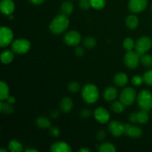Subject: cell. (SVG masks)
<instances>
[{
    "instance_id": "obj_42",
    "label": "cell",
    "mask_w": 152,
    "mask_h": 152,
    "mask_svg": "<svg viewBox=\"0 0 152 152\" xmlns=\"http://www.w3.org/2000/svg\"><path fill=\"white\" fill-rule=\"evenodd\" d=\"M28 1H29L30 2L32 3V4L38 5V4H42V3L45 1V0H28Z\"/></svg>"
},
{
    "instance_id": "obj_40",
    "label": "cell",
    "mask_w": 152,
    "mask_h": 152,
    "mask_svg": "<svg viewBox=\"0 0 152 152\" xmlns=\"http://www.w3.org/2000/svg\"><path fill=\"white\" fill-rule=\"evenodd\" d=\"M129 121L132 123H137V113L133 112L129 114Z\"/></svg>"
},
{
    "instance_id": "obj_35",
    "label": "cell",
    "mask_w": 152,
    "mask_h": 152,
    "mask_svg": "<svg viewBox=\"0 0 152 152\" xmlns=\"http://www.w3.org/2000/svg\"><path fill=\"white\" fill-rule=\"evenodd\" d=\"M143 82H144L143 77H141V76H139V75L134 76V77H133V78H132V84L135 86H141Z\"/></svg>"
},
{
    "instance_id": "obj_26",
    "label": "cell",
    "mask_w": 152,
    "mask_h": 152,
    "mask_svg": "<svg viewBox=\"0 0 152 152\" xmlns=\"http://www.w3.org/2000/svg\"><path fill=\"white\" fill-rule=\"evenodd\" d=\"M0 111L3 114H12L13 111V108L12 106V104L9 102H4L3 101L0 102Z\"/></svg>"
},
{
    "instance_id": "obj_24",
    "label": "cell",
    "mask_w": 152,
    "mask_h": 152,
    "mask_svg": "<svg viewBox=\"0 0 152 152\" xmlns=\"http://www.w3.org/2000/svg\"><path fill=\"white\" fill-rule=\"evenodd\" d=\"M99 152H116L115 146L111 142H103L98 147Z\"/></svg>"
},
{
    "instance_id": "obj_27",
    "label": "cell",
    "mask_w": 152,
    "mask_h": 152,
    "mask_svg": "<svg viewBox=\"0 0 152 152\" xmlns=\"http://www.w3.org/2000/svg\"><path fill=\"white\" fill-rule=\"evenodd\" d=\"M149 120V117L147 113V111L142 110V111L137 112V123L140 124H145L148 123Z\"/></svg>"
},
{
    "instance_id": "obj_4",
    "label": "cell",
    "mask_w": 152,
    "mask_h": 152,
    "mask_svg": "<svg viewBox=\"0 0 152 152\" xmlns=\"http://www.w3.org/2000/svg\"><path fill=\"white\" fill-rule=\"evenodd\" d=\"M12 50L18 54H24L31 49V43L26 39H17L12 42Z\"/></svg>"
},
{
    "instance_id": "obj_30",
    "label": "cell",
    "mask_w": 152,
    "mask_h": 152,
    "mask_svg": "<svg viewBox=\"0 0 152 152\" xmlns=\"http://www.w3.org/2000/svg\"><path fill=\"white\" fill-rule=\"evenodd\" d=\"M91 6L96 10H101L106 4L105 0H90Z\"/></svg>"
},
{
    "instance_id": "obj_28",
    "label": "cell",
    "mask_w": 152,
    "mask_h": 152,
    "mask_svg": "<svg viewBox=\"0 0 152 152\" xmlns=\"http://www.w3.org/2000/svg\"><path fill=\"white\" fill-rule=\"evenodd\" d=\"M125 106H126V105H125L120 100L115 101V102H114L111 105V109L114 112L119 114V113L123 112V111L125 110Z\"/></svg>"
},
{
    "instance_id": "obj_41",
    "label": "cell",
    "mask_w": 152,
    "mask_h": 152,
    "mask_svg": "<svg viewBox=\"0 0 152 152\" xmlns=\"http://www.w3.org/2000/svg\"><path fill=\"white\" fill-rule=\"evenodd\" d=\"M75 54L77 56H82L84 54V49L82 47H77L75 49Z\"/></svg>"
},
{
    "instance_id": "obj_44",
    "label": "cell",
    "mask_w": 152,
    "mask_h": 152,
    "mask_svg": "<svg viewBox=\"0 0 152 152\" xmlns=\"http://www.w3.org/2000/svg\"><path fill=\"white\" fill-rule=\"evenodd\" d=\"M59 112L58 111H52L51 114H50V117H52V118H56V117L59 116Z\"/></svg>"
},
{
    "instance_id": "obj_17",
    "label": "cell",
    "mask_w": 152,
    "mask_h": 152,
    "mask_svg": "<svg viewBox=\"0 0 152 152\" xmlns=\"http://www.w3.org/2000/svg\"><path fill=\"white\" fill-rule=\"evenodd\" d=\"M74 107L73 100L68 96L62 98L60 102V109L64 113H69Z\"/></svg>"
},
{
    "instance_id": "obj_25",
    "label": "cell",
    "mask_w": 152,
    "mask_h": 152,
    "mask_svg": "<svg viewBox=\"0 0 152 152\" xmlns=\"http://www.w3.org/2000/svg\"><path fill=\"white\" fill-rule=\"evenodd\" d=\"M8 148L11 152H20L23 149L22 144L17 140H10L8 143Z\"/></svg>"
},
{
    "instance_id": "obj_10",
    "label": "cell",
    "mask_w": 152,
    "mask_h": 152,
    "mask_svg": "<svg viewBox=\"0 0 152 152\" xmlns=\"http://www.w3.org/2000/svg\"><path fill=\"white\" fill-rule=\"evenodd\" d=\"M108 129L113 136L118 137L125 134V125L117 120H112L108 124Z\"/></svg>"
},
{
    "instance_id": "obj_14",
    "label": "cell",
    "mask_w": 152,
    "mask_h": 152,
    "mask_svg": "<svg viewBox=\"0 0 152 152\" xmlns=\"http://www.w3.org/2000/svg\"><path fill=\"white\" fill-rule=\"evenodd\" d=\"M0 9L3 14H12L15 9V4L13 0H1L0 3Z\"/></svg>"
},
{
    "instance_id": "obj_9",
    "label": "cell",
    "mask_w": 152,
    "mask_h": 152,
    "mask_svg": "<svg viewBox=\"0 0 152 152\" xmlns=\"http://www.w3.org/2000/svg\"><path fill=\"white\" fill-rule=\"evenodd\" d=\"M81 35L76 31H71L64 36V42L69 46H77L81 42Z\"/></svg>"
},
{
    "instance_id": "obj_8",
    "label": "cell",
    "mask_w": 152,
    "mask_h": 152,
    "mask_svg": "<svg viewBox=\"0 0 152 152\" xmlns=\"http://www.w3.org/2000/svg\"><path fill=\"white\" fill-rule=\"evenodd\" d=\"M13 38V33L11 29L5 26H1L0 28V46L4 48L12 42Z\"/></svg>"
},
{
    "instance_id": "obj_38",
    "label": "cell",
    "mask_w": 152,
    "mask_h": 152,
    "mask_svg": "<svg viewBox=\"0 0 152 152\" xmlns=\"http://www.w3.org/2000/svg\"><path fill=\"white\" fill-rule=\"evenodd\" d=\"M96 139L99 141H102L103 140H105V138L106 137V132L104 130H100L97 132L96 136Z\"/></svg>"
},
{
    "instance_id": "obj_31",
    "label": "cell",
    "mask_w": 152,
    "mask_h": 152,
    "mask_svg": "<svg viewBox=\"0 0 152 152\" xmlns=\"http://www.w3.org/2000/svg\"><path fill=\"white\" fill-rule=\"evenodd\" d=\"M140 62L145 67L152 66V56L150 54H143L140 57Z\"/></svg>"
},
{
    "instance_id": "obj_39",
    "label": "cell",
    "mask_w": 152,
    "mask_h": 152,
    "mask_svg": "<svg viewBox=\"0 0 152 152\" xmlns=\"http://www.w3.org/2000/svg\"><path fill=\"white\" fill-rule=\"evenodd\" d=\"M91 115V111L89 109H83L80 111V116L83 118H88Z\"/></svg>"
},
{
    "instance_id": "obj_16",
    "label": "cell",
    "mask_w": 152,
    "mask_h": 152,
    "mask_svg": "<svg viewBox=\"0 0 152 152\" xmlns=\"http://www.w3.org/2000/svg\"><path fill=\"white\" fill-rule=\"evenodd\" d=\"M118 95L117 89L113 86L106 88L103 92V97L106 101H113L117 98Z\"/></svg>"
},
{
    "instance_id": "obj_12",
    "label": "cell",
    "mask_w": 152,
    "mask_h": 152,
    "mask_svg": "<svg viewBox=\"0 0 152 152\" xmlns=\"http://www.w3.org/2000/svg\"><path fill=\"white\" fill-rule=\"evenodd\" d=\"M94 116L96 121L101 124H105L108 123L110 119V114L105 108L99 107L94 111Z\"/></svg>"
},
{
    "instance_id": "obj_21",
    "label": "cell",
    "mask_w": 152,
    "mask_h": 152,
    "mask_svg": "<svg viewBox=\"0 0 152 152\" xmlns=\"http://www.w3.org/2000/svg\"><path fill=\"white\" fill-rule=\"evenodd\" d=\"M11 50H4L1 54V61L4 65H8L13 60L14 55Z\"/></svg>"
},
{
    "instance_id": "obj_2",
    "label": "cell",
    "mask_w": 152,
    "mask_h": 152,
    "mask_svg": "<svg viewBox=\"0 0 152 152\" xmlns=\"http://www.w3.org/2000/svg\"><path fill=\"white\" fill-rule=\"evenodd\" d=\"M99 96V89L95 85L87 84L82 90V97L86 102L88 104L95 103Z\"/></svg>"
},
{
    "instance_id": "obj_36",
    "label": "cell",
    "mask_w": 152,
    "mask_h": 152,
    "mask_svg": "<svg viewBox=\"0 0 152 152\" xmlns=\"http://www.w3.org/2000/svg\"><path fill=\"white\" fill-rule=\"evenodd\" d=\"M80 7L82 10H88L90 7H91V6L90 0H80Z\"/></svg>"
},
{
    "instance_id": "obj_29",
    "label": "cell",
    "mask_w": 152,
    "mask_h": 152,
    "mask_svg": "<svg viewBox=\"0 0 152 152\" xmlns=\"http://www.w3.org/2000/svg\"><path fill=\"white\" fill-rule=\"evenodd\" d=\"M123 48L129 51V50H132L134 48L135 42L133 40V39L131 38V37H127V38H126L123 40Z\"/></svg>"
},
{
    "instance_id": "obj_23",
    "label": "cell",
    "mask_w": 152,
    "mask_h": 152,
    "mask_svg": "<svg viewBox=\"0 0 152 152\" xmlns=\"http://www.w3.org/2000/svg\"><path fill=\"white\" fill-rule=\"evenodd\" d=\"M74 10V5L72 3L69 1H65L62 2V5H61V11L63 14L65 15H69Z\"/></svg>"
},
{
    "instance_id": "obj_3",
    "label": "cell",
    "mask_w": 152,
    "mask_h": 152,
    "mask_svg": "<svg viewBox=\"0 0 152 152\" xmlns=\"http://www.w3.org/2000/svg\"><path fill=\"white\" fill-rule=\"evenodd\" d=\"M137 103L141 110L150 111L152 108V94L148 90L144 89L137 96Z\"/></svg>"
},
{
    "instance_id": "obj_11",
    "label": "cell",
    "mask_w": 152,
    "mask_h": 152,
    "mask_svg": "<svg viewBox=\"0 0 152 152\" xmlns=\"http://www.w3.org/2000/svg\"><path fill=\"white\" fill-rule=\"evenodd\" d=\"M147 0H129V9L133 13H140L147 7Z\"/></svg>"
},
{
    "instance_id": "obj_18",
    "label": "cell",
    "mask_w": 152,
    "mask_h": 152,
    "mask_svg": "<svg viewBox=\"0 0 152 152\" xmlns=\"http://www.w3.org/2000/svg\"><path fill=\"white\" fill-rule=\"evenodd\" d=\"M128 81H129V78H128L127 74L125 73H117L114 77V82L115 85L120 87H123L126 86L128 83Z\"/></svg>"
},
{
    "instance_id": "obj_34",
    "label": "cell",
    "mask_w": 152,
    "mask_h": 152,
    "mask_svg": "<svg viewBox=\"0 0 152 152\" xmlns=\"http://www.w3.org/2000/svg\"><path fill=\"white\" fill-rule=\"evenodd\" d=\"M80 88V86L77 82H71L68 84V89L71 93H76L78 91Z\"/></svg>"
},
{
    "instance_id": "obj_33",
    "label": "cell",
    "mask_w": 152,
    "mask_h": 152,
    "mask_svg": "<svg viewBox=\"0 0 152 152\" xmlns=\"http://www.w3.org/2000/svg\"><path fill=\"white\" fill-rule=\"evenodd\" d=\"M142 77L145 84L148 86H152V69L147 71Z\"/></svg>"
},
{
    "instance_id": "obj_48",
    "label": "cell",
    "mask_w": 152,
    "mask_h": 152,
    "mask_svg": "<svg viewBox=\"0 0 152 152\" xmlns=\"http://www.w3.org/2000/svg\"><path fill=\"white\" fill-rule=\"evenodd\" d=\"M8 17H9V19H13V16H12V15L11 14H10V15H8Z\"/></svg>"
},
{
    "instance_id": "obj_45",
    "label": "cell",
    "mask_w": 152,
    "mask_h": 152,
    "mask_svg": "<svg viewBox=\"0 0 152 152\" xmlns=\"http://www.w3.org/2000/svg\"><path fill=\"white\" fill-rule=\"evenodd\" d=\"M80 152H90L91 150L88 148H83L80 150Z\"/></svg>"
},
{
    "instance_id": "obj_47",
    "label": "cell",
    "mask_w": 152,
    "mask_h": 152,
    "mask_svg": "<svg viewBox=\"0 0 152 152\" xmlns=\"http://www.w3.org/2000/svg\"><path fill=\"white\" fill-rule=\"evenodd\" d=\"M0 152H7V150L4 149V148H1L0 149Z\"/></svg>"
},
{
    "instance_id": "obj_7",
    "label": "cell",
    "mask_w": 152,
    "mask_h": 152,
    "mask_svg": "<svg viewBox=\"0 0 152 152\" xmlns=\"http://www.w3.org/2000/svg\"><path fill=\"white\" fill-rule=\"evenodd\" d=\"M140 61V56H139L137 51L129 50L124 56V62L128 68L131 69L136 68L139 65Z\"/></svg>"
},
{
    "instance_id": "obj_15",
    "label": "cell",
    "mask_w": 152,
    "mask_h": 152,
    "mask_svg": "<svg viewBox=\"0 0 152 152\" xmlns=\"http://www.w3.org/2000/svg\"><path fill=\"white\" fill-rule=\"evenodd\" d=\"M50 151L52 152H70L71 151V148L65 142H56L51 145Z\"/></svg>"
},
{
    "instance_id": "obj_22",
    "label": "cell",
    "mask_w": 152,
    "mask_h": 152,
    "mask_svg": "<svg viewBox=\"0 0 152 152\" xmlns=\"http://www.w3.org/2000/svg\"><path fill=\"white\" fill-rule=\"evenodd\" d=\"M9 96V88L4 81L0 82V100L4 101Z\"/></svg>"
},
{
    "instance_id": "obj_37",
    "label": "cell",
    "mask_w": 152,
    "mask_h": 152,
    "mask_svg": "<svg viewBox=\"0 0 152 152\" xmlns=\"http://www.w3.org/2000/svg\"><path fill=\"white\" fill-rule=\"evenodd\" d=\"M49 132H50V135L54 137H58L60 135V130L59 128L56 127V126H52V127L49 128Z\"/></svg>"
},
{
    "instance_id": "obj_5",
    "label": "cell",
    "mask_w": 152,
    "mask_h": 152,
    "mask_svg": "<svg viewBox=\"0 0 152 152\" xmlns=\"http://www.w3.org/2000/svg\"><path fill=\"white\" fill-rule=\"evenodd\" d=\"M152 46V39L148 37H142L135 42V49L139 56L145 54Z\"/></svg>"
},
{
    "instance_id": "obj_43",
    "label": "cell",
    "mask_w": 152,
    "mask_h": 152,
    "mask_svg": "<svg viewBox=\"0 0 152 152\" xmlns=\"http://www.w3.org/2000/svg\"><path fill=\"white\" fill-rule=\"evenodd\" d=\"M7 102H9V103H10L13 105V104H14L15 102H16V99H15L14 96H9L8 98L7 99Z\"/></svg>"
},
{
    "instance_id": "obj_1",
    "label": "cell",
    "mask_w": 152,
    "mask_h": 152,
    "mask_svg": "<svg viewBox=\"0 0 152 152\" xmlns=\"http://www.w3.org/2000/svg\"><path fill=\"white\" fill-rule=\"evenodd\" d=\"M69 26V19L65 14H59L50 22L49 29L52 34L58 35L63 33Z\"/></svg>"
},
{
    "instance_id": "obj_6",
    "label": "cell",
    "mask_w": 152,
    "mask_h": 152,
    "mask_svg": "<svg viewBox=\"0 0 152 152\" xmlns=\"http://www.w3.org/2000/svg\"><path fill=\"white\" fill-rule=\"evenodd\" d=\"M136 91L133 88H125L120 95V100L125 105H132L136 99Z\"/></svg>"
},
{
    "instance_id": "obj_19",
    "label": "cell",
    "mask_w": 152,
    "mask_h": 152,
    "mask_svg": "<svg viewBox=\"0 0 152 152\" xmlns=\"http://www.w3.org/2000/svg\"><path fill=\"white\" fill-rule=\"evenodd\" d=\"M139 24V19L135 15H129L126 19V25L128 28L131 30H134L137 28Z\"/></svg>"
},
{
    "instance_id": "obj_46",
    "label": "cell",
    "mask_w": 152,
    "mask_h": 152,
    "mask_svg": "<svg viewBox=\"0 0 152 152\" xmlns=\"http://www.w3.org/2000/svg\"><path fill=\"white\" fill-rule=\"evenodd\" d=\"M26 152H38L39 151L37 149H32V148H29V149H27Z\"/></svg>"
},
{
    "instance_id": "obj_32",
    "label": "cell",
    "mask_w": 152,
    "mask_h": 152,
    "mask_svg": "<svg viewBox=\"0 0 152 152\" xmlns=\"http://www.w3.org/2000/svg\"><path fill=\"white\" fill-rule=\"evenodd\" d=\"M83 44H84L85 47L86 48H89V49H91V48H94L96 46V39H95V38H94V37H88L84 39V42H83Z\"/></svg>"
},
{
    "instance_id": "obj_20",
    "label": "cell",
    "mask_w": 152,
    "mask_h": 152,
    "mask_svg": "<svg viewBox=\"0 0 152 152\" xmlns=\"http://www.w3.org/2000/svg\"><path fill=\"white\" fill-rule=\"evenodd\" d=\"M36 124H37V126H38L39 129H49V128L50 127L51 123H50V120L48 119L47 117H37V119L36 120Z\"/></svg>"
},
{
    "instance_id": "obj_49",
    "label": "cell",
    "mask_w": 152,
    "mask_h": 152,
    "mask_svg": "<svg viewBox=\"0 0 152 152\" xmlns=\"http://www.w3.org/2000/svg\"><path fill=\"white\" fill-rule=\"evenodd\" d=\"M151 10H152V5H151Z\"/></svg>"
},
{
    "instance_id": "obj_13",
    "label": "cell",
    "mask_w": 152,
    "mask_h": 152,
    "mask_svg": "<svg viewBox=\"0 0 152 152\" xmlns=\"http://www.w3.org/2000/svg\"><path fill=\"white\" fill-rule=\"evenodd\" d=\"M125 134L130 137L138 138L142 134V131L138 126L126 124L125 125Z\"/></svg>"
}]
</instances>
